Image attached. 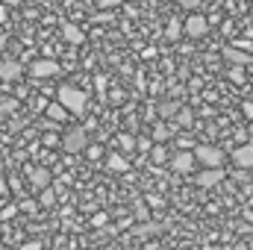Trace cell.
I'll list each match as a JSON object with an SVG mask.
<instances>
[{
  "label": "cell",
  "instance_id": "cell-1",
  "mask_svg": "<svg viewBox=\"0 0 253 250\" xmlns=\"http://www.w3.org/2000/svg\"><path fill=\"white\" fill-rule=\"evenodd\" d=\"M56 100L62 103L68 112H83L85 109V91H80V88H74V85H59V91H56Z\"/></svg>",
  "mask_w": 253,
  "mask_h": 250
},
{
  "label": "cell",
  "instance_id": "cell-2",
  "mask_svg": "<svg viewBox=\"0 0 253 250\" xmlns=\"http://www.w3.org/2000/svg\"><path fill=\"white\" fill-rule=\"evenodd\" d=\"M191 153L203 168H224V150L215 147V144H197Z\"/></svg>",
  "mask_w": 253,
  "mask_h": 250
},
{
  "label": "cell",
  "instance_id": "cell-3",
  "mask_svg": "<svg viewBox=\"0 0 253 250\" xmlns=\"http://www.w3.org/2000/svg\"><path fill=\"white\" fill-rule=\"evenodd\" d=\"M183 33H186L189 39H203V36L209 33V18L191 12L189 18H186V24H183Z\"/></svg>",
  "mask_w": 253,
  "mask_h": 250
},
{
  "label": "cell",
  "instance_id": "cell-4",
  "mask_svg": "<svg viewBox=\"0 0 253 250\" xmlns=\"http://www.w3.org/2000/svg\"><path fill=\"white\" fill-rule=\"evenodd\" d=\"M62 147L68 153H80V150H85L88 147V135H85V129H68L62 135Z\"/></svg>",
  "mask_w": 253,
  "mask_h": 250
},
{
  "label": "cell",
  "instance_id": "cell-5",
  "mask_svg": "<svg viewBox=\"0 0 253 250\" xmlns=\"http://www.w3.org/2000/svg\"><path fill=\"white\" fill-rule=\"evenodd\" d=\"M233 165L242 171H253V144H239L233 150Z\"/></svg>",
  "mask_w": 253,
  "mask_h": 250
},
{
  "label": "cell",
  "instance_id": "cell-6",
  "mask_svg": "<svg viewBox=\"0 0 253 250\" xmlns=\"http://www.w3.org/2000/svg\"><path fill=\"white\" fill-rule=\"evenodd\" d=\"M62 71V65L53 62V59H36V62L30 65V74L33 77H56Z\"/></svg>",
  "mask_w": 253,
  "mask_h": 250
},
{
  "label": "cell",
  "instance_id": "cell-7",
  "mask_svg": "<svg viewBox=\"0 0 253 250\" xmlns=\"http://www.w3.org/2000/svg\"><path fill=\"white\" fill-rule=\"evenodd\" d=\"M221 180H224V168H203L197 174V186L200 188H215Z\"/></svg>",
  "mask_w": 253,
  "mask_h": 250
},
{
  "label": "cell",
  "instance_id": "cell-8",
  "mask_svg": "<svg viewBox=\"0 0 253 250\" xmlns=\"http://www.w3.org/2000/svg\"><path fill=\"white\" fill-rule=\"evenodd\" d=\"M194 165H197L194 153H186V150H180V153H174V156H171V168H174L177 174H189Z\"/></svg>",
  "mask_w": 253,
  "mask_h": 250
},
{
  "label": "cell",
  "instance_id": "cell-9",
  "mask_svg": "<svg viewBox=\"0 0 253 250\" xmlns=\"http://www.w3.org/2000/svg\"><path fill=\"white\" fill-rule=\"evenodd\" d=\"M224 59L230 65H242V68H245V65L251 62V53H248V50H239V47H233V44H227V47H224Z\"/></svg>",
  "mask_w": 253,
  "mask_h": 250
},
{
  "label": "cell",
  "instance_id": "cell-10",
  "mask_svg": "<svg viewBox=\"0 0 253 250\" xmlns=\"http://www.w3.org/2000/svg\"><path fill=\"white\" fill-rule=\"evenodd\" d=\"M21 74H24L21 62H15V59H3L0 62V80H18Z\"/></svg>",
  "mask_w": 253,
  "mask_h": 250
},
{
  "label": "cell",
  "instance_id": "cell-11",
  "mask_svg": "<svg viewBox=\"0 0 253 250\" xmlns=\"http://www.w3.org/2000/svg\"><path fill=\"white\" fill-rule=\"evenodd\" d=\"M62 36L68 39V42H71V44H83V42H85V36H83V30H80L77 24H68V21L62 24Z\"/></svg>",
  "mask_w": 253,
  "mask_h": 250
},
{
  "label": "cell",
  "instance_id": "cell-12",
  "mask_svg": "<svg viewBox=\"0 0 253 250\" xmlns=\"http://www.w3.org/2000/svg\"><path fill=\"white\" fill-rule=\"evenodd\" d=\"M44 115H47L50 121H56V124H62V121H68V109H65L62 103H59V100H56V103H47Z\"/></svg>",
  "mask_w": 253,
  "mask_h": 250
},
{
  "label": "cell",
  "instance_id": "cell-13",
  "mask_svg": "<svg viewBox=\"0 0 253 250\" xmlns=\"http://www.w3.org/2000/svg\"><path fill=\"white\" fill-rule=\"evenodd\" d=\"M30 180H33V186H36V188H47L53 177H50V171H47V168H36V171L30 174Z\"/></svg>",
  "mask_w": 253,
  "mask_h": 250
},
{
  "label": "cell",
  "instance_id": "cell-14",
  "mask_svg": "<svg viewBox=\"0 0 253 250\" xmlns=\"http://www.w3.org/2000/svg\"><path fill=\"white\" fill-rule=\"evenodd\" d=\"M150 159H153L156 165H162V162H171V153H168V147H165V144H153Z\"/></svg>",
  "mask_w": 253,
  "mask_h": 250
},
{
  "label": "cell",
  "instance_id": "cell-15",
  "mask_svg": "<svg viewBox=\"0 0 253 250\" xmlns=\"http://www.w3.org/2000/svg\"><path fill=\"white\" fill-rule=\"evenodd\" d=\"M168 138H171V126L168 124H156L153 126V141H156V144H165Z\"/></svg>",
  "mask_w": 253,
  "mask_h": 250
},
{
  "label": "cell",
  "instance_id": "cell-16",
  "mask_svg": "<svg viewBox=\"0 0 253 250\" xmlns=\"http://www.w3.org/2000/svg\"><path fill=\"white\" fill-rule=\"evenodd\" d=\"M106 168H109V171H118V174H121V171H126V168H129V162H126L124 156H115V153H112V156L106 159Z\"/></svg>",
  "mask_w": 253,
  "mask_h": 250
},
{
  "label": "cell",
  "instance_id": "cell-17",
  "mask_svg": "<svg viewBox=\"0 0 253 250\" xmlns=\"http://www.w3.org/2000/svg\"><path fill=\"white\" fill-rule=\"evenodd\" d=\"M180 36H183V24H180V18H171V21H168V30H165V39L174 42V39H180Z\"/></svg>",
  "mask_w": 253,
  "mask_h": 250
},
{
  "label": "cell",
  "instance_id": "cell-18",
  "mask_svg": "<svg viewBox=\"0 0 253 250\" xmlns=\"http://www.w3.org/2000/svg\"><path fill=\"white\" fill-rule=\"evenodd\" d=\"M177 112H180V103H174V100H165L162 106H159V115L168 121V118H177Z\"/></svg>",
  "mask_w": 253,
  "mask_h": 250
},
{
  "label": "cell",
  "instance_id": "cell-19",
  "mask_svg": "<svg viewBox=\"0 0 253 250\" xmlns=\"http://www.w3.org/2000/svg\"><path fill=\"white\" fill-rule=\"evenodd\" d=\"M42 203H44V206H53V203H56V188H42Z\"/></svg>",
  "mask_w": 253,
  "mask_h": 250
},
{
  "label": "cell",
  "instance_id": "cell-20",
  "mask_svg": "<svg viewBox=\"0 0 253 250\" xmlns=\"http://www.w3.org/2000/svg\"><path fill=\"white\" fill-rule=\"evenodd\" d=\"M191 121H194V115H191V109H180V112H177V124L189 126Z\"/></svg>",
  "mask_w": 253,
  "mask_h": 250
},
{
  "label": "cell",
  "instance_id": "cell-21",
  "mask_svg": "<svg viewBox=\"0 0 253 250\" xmlns=\"http://www.w3.org/2000/svg\"><path fill=\"white\" fill-rule=\"evenodd\" d=\"M230 80H233V83H245V71H242V65H233V68H230Z\"/></svg>",
  "mask_w": 253,
  "mask_h": 250
},
{
  "label": "cell",
  "instance_id": "cell-22",
  "mask_svg": "<svg viewBox=\"0 0 253 250\" xmlns=\"http://www.w3.org/2000/svg\"><path fill=\"white\" fill-rule=\"evenodd\" d=\"M135 233H138V236L144 239V236H153V233H159V227H156V224H141V227H138Z\"/></svg>",
  "mask_w": 253,
  "mask_h": 250
},
{
  "label": "cell",
  "instance_id": "cell-23",
  "mask_svg": "<svg viewBox=\"0 0 253 250\" xmlns=\"http://www.w3.org/2000/svg\"><path fill=\"white\" fill-rule=\"evenodd\" d=\"M135 147H138L141 153H150V150H153V141H150V138H135Z\"/></svg>",
  "mask_w": 253,
  "mask_h": 250
},
{
  "label": "cell",
  "instance_id": "cell-24",
  "mask_svg": "<svg viewBox=\"0 0 253 250\" xmlns=\"http://www.w3.org/2000/svg\"><path fill=\"white\" fill-rule=\"evenodd\" d=\"M106 221H109V215H106V212H97V215L91 218V227H103Z\"/></svg>",
  "mask_w": 253,
  "mask_h": 250
},
{
  "label": "cell",
  "instance_id": "cell-25",
  "mask_svg": "<svg viewBox=\"0 0 253 250\" xmlns=\"http://www.w3.org/2000/svg\"><path fill=\"white\" fill-rule=\"evenodd\" d=\"M18 109V100H3L0 103V112H15Z\"/></svg>",
  "mask_w": 253,
  "mask_h": 250
},
{
  "label": "cell",
  "instance_id": "cell-26",
  "mask_svg": "<svg viewBox=\"0 0 253 250\" xmlns=\"http://www.w3.org/2000/svg\"><path fill=\"white\" fill-rule=\"evenodd\" d=\"M59 141H62V138H59L56 132H44V144H47V147H53V144H59Z\"/></svg>",
  "mask_w": 253,
  "mask_h": 250
},
{
  "label": "cell",
  "instance_id": "cell-27",
  "mask_svg": "<svg viewBox=\"0 0 253 250\" xmlns=\"http://www.w3.org/2000/svg\"><path fill=\"white\" fill-rule=\"evenodd\" d=\"M233 47H239V50H253V42H245V39H239V42H233Z\"/></svg>",
  "mask_w": 253,
  "mask_h": 250
},
{
  "label": "cell",
  "instance_id": "cell-28",
  "mask_svg": "<svg viewBox=\"0 0 253 250\" xmlns=\"http://www.w3.org/2000/svg\"><path fill=\"white\" fill-rule=\"evenodd\" d=\"M97 6L100 9H115V6H121V0H97Z\"/></svg>",
  "mask_w": 253,
  "mask_h": 250
},
{
  "label": "cell",
  "instance_id": "cell-29",
  "mask_svg": "<svg viewBox=\"0 0 253 250\" xmlns=\"http://www.w3.org/2000/svg\"><path fill=\"white\" fill-rule=\"evenodd\" d=\"M15 212H18V206H6V209H0V218L6 221V218H12Z\"/></svg>",
  "mask_w": 253,
  "mask_h": 250
},
{
  "label": "cell",
  "instance_id": "cell-30",
  "mask_svg": "<svg viewBox=\"0 0 253 250\" xmlns=\"http://www.w3.org/2000/svg\"><path fill=\"white\" fill-rule=\"evenodd\" d=\"M183 3V9H189V12H194L197 6H200V0H180Z\"/></svg>",
  "mask_w": 253,
  "mask_h": 250
},
{
  "label": "cell",
  "instance_id": "cell-31",
  "mask_svg": "<svg viewBox=\"0 0 253 250\" xmlns=\"http://www.w3.org/2000/svg\"><path fill=\"white\" fill-rule=\"evenodd\" d=\"M121 144L129 150V147H135V138H132V135H121Z\"/></svg>",
  "mask_w": 253,
  "mask_h": 250
},
{
  "label": "cell",
  "instance_id": "cell-32",
  "mask_svg": "<svg viewBox=\"0 0 253 250\" xmlns=\"http://www.w3.org/2000/svg\"><path fill=\"white\" fill-rule=\"evenodd\" d=\"M21 250H42V242H27V245H21Z\"/></svg>",
  "mask_w": 253,
  "mask_h": 250
},
{
  "label": "cell",
  "instance_id": "cell-33",
  "mask_svg": "<svg viewBox=\"0 0 253 250\" xmlns=\"http://www.w3.org/2000/svg\"><path fill=\"white\" fill-rule=\"evenodd\" d=\"M135 215H138V218H141V221H147V209H144V206H141V203H138V206H135Z\"/></svg>",
  "mask_w": 253,
  "mask_h": 250
},
{
  "label": "cell",
  "instance_id": "cell-34",
  "mask_svg": "<svg viewBox=\"0 0 253 250\" xmlns=\"http://www.w3.org/2000/svg\"><path fill=\"white\" fill-rule=\"evenodd\" d=\"M242 109H245V115H248V118H251V121H253V103H251V100H248V103H245Z\"/></svg>",
  "mask_w": 253,
  "mask_h": 250
},
{
  "label": "cell",
  "instance_id": "cell-35",
  "mask_svg": "<svg viewBox=\"0 0 253 250\" xmlns=\"http://www.w3.org/2000/svg\"><path fill=\"white\" fill-rule=\"evenodd\" d=\"M6 188H9V183H3V180H0V194H6Z\"/></svg>",
  "mask_w": 253,
  "mask_h": 250
},
{
  "label": "cell",
  "instance_id": "cell-36",
  "mask_svg": "<svg viewBox=\"0 0 253 250\" xmlns=\"http://www.w3.org/2000/svg\"><path fill=\"white\" fill-rule=\"evenodd\" d=\"M3 3H6V6H18L21 0H3Z\"/></svg>",
  "mask_w": 253,
  "mask_h": 250
},
{
  "label": "cell",
  "instance_id": "cell-37",
  "mask_svg": "<svg viewBox=\"0 0 253 250\" xmlns=\"http://www.w3.org/2000/svg\"><path fill=\"white\" fill-rule=\"evenodd\" d=\"M248 132H251V135H253V121H251V126H248Z\"/></svg>",
  "mask_w": 253,
  "mask_h": 250
},
{
  "label": "cell",
  "instance_id": "cell-38",
  "mask_svg": "<svg viewBox=\"0 0 253 250\" xmlns=\"http://www.w3.org/2000/svg\"><path fill=\"white\" fill-rule=\"evenodd\" d=\"M203 250H215V248H203Z\"/></svg>",
  "mask_w": 253,
  "mask_h": 250
}]
</instances>
